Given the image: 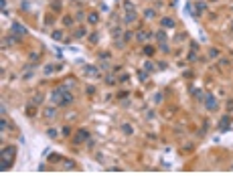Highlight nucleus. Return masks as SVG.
<instances>
[{"instance_id":"f257e3e1","label":"nucleus","mask_w":233,"mask_h":182,"mask_svg":"<svg viewBox=\"0 0 233 182\" xmlns=\"http://www.w3.org/2000/svg\"><path fill=\"white\" fill-rule=\"evenodd\" d=\"M14 154H16V148H14V146H8L6 150H2V172L10 170L12 160H14Z\"/></svg>"},{"instance_id":"0eeeda50","label":"nucleus","mask_w":233,"mask_h":182,"mask_svg":"<svg viewBox=\"0 0 233 182\" xmlns=\"http://www.w3.org/2000/svg\"><path fill=\"white\" fill-rule=\"evenodd\" d=\"M69 101H73V95H71L69 91H65V95H63V99H61V105H67Z\"/></svg>"},{"instance_id":"f03ea898","label":"nucleus","mask_w":233,"mask_h":182,"mask_svg":"<svg viewBox=\"0 0 233 182\" xmlns=\"http://www.w3.org/2000/svg\"><path fill=\"white\" fill-rule=\"evenodd\" d=\"M65 91H67V87H57V89L51 93V101H53V103H61V99H63Z\"/></svg>"},{"instance_id":"20e7f679","label":"nucleus","mask_w":233,"mask_h":182,"mask_svg":"<svg viewBox=\"0 0 233 182\" xmlns=\"http://www.w3.org/2000/svg\"><path fill=\"white\" fill-rule=\"evenodd\" d=\"M10 30H12V32H14V34H16V37H25V34H27V28H25V26H22V25H18V22H14V25H12V28H10Z\"/></svg>"},{"instance_id":"6ab92c4d","label":"nucleus","mask_w":233,"mask_h":182,"mask_svg":"<svg viewBox=\"0 0 233 182\" xmlns=\"http://www.w3.org/2000/svg\"><path fill=\"white\" fill-rule=\"evenodd\" d=\"M85 73H89V75H93V73H95V69H93V67H85Z\"/></svg>"},{"instance_id":"f8f14e48","label":"nucleus","mask_w":233,"mask_h":182,"mask_svg":"<svg viewBox=\"0 0 233 182\" xmlns=\"http://www.w3.org/2000/svg\"><path fill=\"white\" fill-rule=\"evenodd\" d=\"M45 115H47V117H53V115H55V109H53V107H49V109L45 111Z\"/></svg>"},{"instance_id":"dca6fc26","label":"nucleus","mask_w":233,"mask_h":182,"mask_svg":"<svg viewBox=\"0 0 233 182\" xmlns=\"http://www.w3.org/2000/svg\"><path fill=\"white\" fill-rule=\"evenodd\" d=\"M0 128H2V131H6V130H8V124L2 119V122H0Z\"/></svg>"},{"instance_id":"6e6552de","label":"nucleus","mask_w":233,"mask_h":182,"mask_svg":"<svg viewBox=\"0 0 233 182\" xmlns=\"http://www.w3.org/2000/svg\"><path fill=\"white\" fill-rule=\"evenodd\" d=\"M176 22L172 20V18H162V26H168V28H172Z\"/></svg>"},{"instance_id":"2eb2a0df","label":"nucleus","mask_w":233,"mask_h":182,"mask_svg":"<svg viewBox=\"0 0 233 182\" xmlns=\"http://www.w3.org/2000/svg\"><path fill=\"white\" fill-rule=\"evenodd\" d=\"M124 6H126V10H134V4L132 2H124Z\"/></svg>"},{"instance_id":"9b49d317","label":"nucleus","mask_w":233,"mask_h":182,"mask_svg":"<svg viewBox=\"0 0 233 182\" xmlns=\"http://www.w3.org/2000/svg\"><path fill=\"white\" fill-rule=\"evenodd\" d=\"M144 16H146V18H154V16H156V12H154V10H146Z\"/></svg>"},{"instance_id":"9d476101","label":"nucleus","mask_w":233,"mask_h":182,"mask_svg":"<svg viewBox=\"0 0 233 182\" xmlns=\"http://www.w3.org/2000/svg\"><path fill=\"white\" fill-rule=\"evenodd\" d=\"M156 39H158V41H164V39H166V32H164V30H158Z\"/></svg>"},{"instance_id":"4be33fe9","label":"nucleus","mask_w":233,"mask_h":182,"mask_svg":"<svg viewBox=\"0 0 233 182\" xmlns=\"http://www.w3.org/2000/svg\"><path fill=\"white\" fill-rule=\"evenodd\" d=\"M83 34H85V30H83V28H79V30L75 32V37H83Z\"/></svg>"},{"instance_id":"423d86ee","label":"nucleus","mask_w":233,"mask_h":182,"mask_svg":"<svg viewBox=\"0 0 233 182\" xmlns=\"http://www.w3.org/2000/svg\"><path fill=\"white\" fill-rule=\"evenodd\" d=\"M205 101H207V107H209L211 111H213V109H217V99H215L213 95H207V97H205Z\"/></svg>"},{"instance_id":"ddd939ff","label":"nucleus","mask_w":233,"mask_h":182,"mask_svg":"<svg viewBox=\"0 0 233 182\" xmlns=\"http://www.w3.org/2000/svg\"><path fill=\"white\" fill-rule=\"evenodd\" d=\"M41 101H43V95H34L32 97V103H41Z\"/></svg>"},{"instance_id":"a211bd4d","label":"nucleus","mask_w":233,"mask_h":182,"mask_svg":"<svg viewBox=\"0 0 233 182\" xmlns=\"http://www.w3.org/2000/svg\"><path fill=\"white\" fill-rule=\"evenodd\" d=\"M144 53H146V55H154V49H152V47H146Z\"/></svg>"},{"instance_id":"f3484780","label":"nucleus","mask_w":233,"mask_h":182,"mask_svg":"<svg viewBox=\"0 0 233 182\" xmlns=\"http://www.w3.org/2000/svg\"><path fill=\"white\" fill-rule=\"evenodd\" d=\"M51 37H53V39H57V41H59V39H61V32H59V30H55V32H51Z\"/></svg>"},{"instance_id":"412c9836","label":"nucleus","mask_w":233,"mask_h":182,"mask_svg":"<svg viewBox=\"0 0 233 182\" xmlns=\"http://www.w3.org/2000/svg\"><path fill=\"white\" fill-rule=\"evenodd\" d=\"M89 20L91 22H97V14H89Z\"/></svg>"},{"instance_id":"39448f33","label":"nucleus","mask_w":233,"mask_h":182,"mask_svg":"<svg viewBox=\"0 0 233 182\" xmlns=\"http://www.w3.org/2000/svg\"><path fill=\"white\" fill-rule=\"evenodd\" d=\"M219 130L221 131H227L229 130V115H223L221 122H219Z\"/></svg>"},{"instance_id":"1a4fd4ad","label":"nucleus","mask_w":233,"mask_h":182,"mask_svg":"<svg viewBox=\"0 0 233 182\" xmlns=\"http://www.w3.org/2000/svg\"><path fill=\"white\" fill-rule=\"evenodd\" d=\"M134 18H136V12H132V10H130V12L126 14V22H132Z\"/></svg>"},{"instance_id":"7ed1b4c3","label":"nucleus","mask_w":233,"mask_h":182,"mask_svg":"<svg viewBox=\"0 0 233 182\" xmlns=\"http://www.w3.org/2000/svg\"><path fill=\"white\" fill-rule=\"evenodd\" d=\"M87 138H89V131H87V130H79V131H77V136L73 138V144H81V142H87Z\"/></svg>"},{"instance_id":"aec40b11","label":"nucleus","mask_w":233,"mask_h":182,"mask_svg":"<svg viewBox=\"0 0 233 182\" xmlns=\"http://www.w3.org/2000/svg\"><path fill=\"white\" fill-rule=\"evenodd\" d=\"M47 134H49V136H51V138H57V130H49V131H47Z\"/></svg>"},{"instance_id":"4468645a","label":"nucleus","mask_w":233,"mask_h":182,"mask_svg":"<svg viewBox=\"0 0 233 182\" xmlns=\"http://www.w3.org/2000/svg\"><path fill=\"white\" fill-rule=\"evenodd\" d=\"M122 130H124V134H132V128L126 124V126H122Z\"/></svg>"}]
</instances>
